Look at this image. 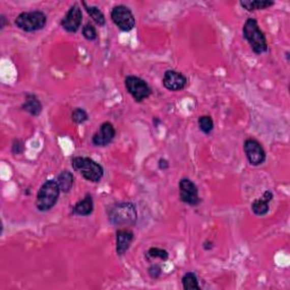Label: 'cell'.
Returning a JSON list of instances; mask_svg holds the SVG:
<instances>
[{"mask_svg":"<svg viewBox=\"0 0 290 290\" xmlns=\"http://www.w3.org/2000/svg\"><path fill=\"white\" fill-rule=\"evenodd\" d=\"M179 197H181L182 202L192 207L197 206L201 202L197 186L188 178H183L179 182Z\"/></svg>","mask_w":290,"mask_h":290,"instance_id":"9","label":"cell"},{"mask_svg":"<svg viewBox=\"0 0 290 290\" xmlns=\"http://www.w3.org/2000/svg\"><path fill=\"white\" fill-rule=\"evenodd\" d=\"M243 36L247 40L249 46L256 54H262L268 51V42L266 36L259 28L255 18H248L243 26Z\"/></svg>","mask_w":290,"mask_h":290,"instance_id":"1","label":"cell"},{"mask_svg":"<svg viewBox=\"0 0 290 290\" xmlns=\"http://www.w3.org/2000/svg\"><path fill=\"white\" fill-rule=\"evenodd\" d=\"M183 287L185 290H201L198 284V280L193 272H187L182 279Z\"/></svg>","mask_w":290,"mask_h":290,"instance_id":"20","label":"cell"},{"mask_svg":"<svg viewBox=\"0 0 290 290\" xmlns=\"http://www.w3.org/2000/svg\"><path fill=\"white\" fill-rule=\"evenodd\" d=\"M73 169L76 170L83 176L84 179L91 183H99L104 173L101 164L88 157H76L72 160Z\"/></svg>","mask_w":290,"mask_h":290,"instance_id":"2","label":"cell"},{"mask_svg":"<svg viewBox=\"0 0 290 290\" xmlns=\"http://www.w3.org/2000/svg\"><path fill=\"white\" fill-rule=\"evenodd\" d=\"M169 167V163L167 160H164V159H161L159 161V168L161 169V170H164V169H167Z\"/></svg>","mask_w":290,"mask_h":290,"instance_id":"27","label":"cell"},{"mask_svg":"<svg viewBox=\"0 0 290 290\" xmlns=\"http://www.w3.org/2000/svg\"><path fill=\"white\" fill-rule=\"evenodd\" d=\"M148 258H160L162 261H167L169 257V253L166 249L159 248V247H152L150 248L147 253Z\"/></svg>","mask_w":290,"mask_h":290,"instance_id":"22","label":"cell"},{"mask_svg":"<svg viewBox=\"0 0 290 290\" xmlns=\"http://www.w3.org/2000/svg\"><path fill=\"white\" fill-rule=\"evenodd\" d=\"M273 198V193L271 191H266L261 197L255 199L252 203V211L254 214H256L257 217H263L269 212L270 210V202Z\"/></svg>","mask_w":290,"mask_h":290,"instance_id":"14","label":"cell"},{"mask_svg":"<svg viewBox=\"0 0 290 290\" xmlns=\"http://www.w3.org/2000/svg\"><path fill=\"white\" fill-rule=\"evenodd\" d=\"M286 56H287V61H289V52H286Z\"/></svg>","mask_w":290,"mask_h":290,"instance_id":"30","label":"cell"},{"mask_svg":"<svg viewBox=\"0 0 290 290\" xmlns=\"http://www.w3.org/2000/svg\"><path fill=\"white\" fill-rule=\"evenodd\" d=\"M125 86H126L127 92L131 94L136 102H142L143 100L148 99L152 92L151 88L144 79L134 76V75H129L125 78Z\"/></svg>","mask_w":290,"mask_h":290,"instance_id":"6","label":"cell"},{"mask_svg":"<svg viewBox=\"0 0 290 290\" xmlns=\"http://www.w3.org/2000/svg\"><path fill=\"white\" fill-rule=\"evenodd\" d=\"M15 24L24 32H36L46 26L47 16L40 11L25 12L18 15L15 19Z\"/></svg>","mask_w":290,"mask_h":290,"instance_id":"5","label":"cell"},{"mask_svg":"<svg viewBox=\"0 0 290 290\" xmlns=\"http://www.w3.org/2000/svg\"><path fill=\"white\" fill-rule=\"evenodd\" d=\"M0 19H2V25H0V28L3 30L5 27V25H6V17H5L4 15H2V18Z\"/></svg>","mask_w":290,"mask_h":290,"instance_id":"29","label":"cell"},{"mask_svg":"<svg viewBox=\"0 0 290 290\" xmlns=\"http://www.w3.org/2000/svg\"><path fill=\"white\" fill-rule=\"evenodd\" d=\"M244 151L246 154L248 162L254 167L261 166L262 163L266 162L267 154L262 144L255 138H247L244 142Z\"/></svg>","mask_w":290,"mask_h":290,"instance_id":"8","label":"cell"},{"mask_svg":"<svg viewBox=\"0 0 290 290\" xmlns=\"http://www.w3.org/2000/svg\"><path fill=\"white\" fill-rule=\"evenodd\" d=\"M163 86L169 91H181L187 84V78L184 74L177 71H167L163 75Z\"/></svg>","mask_w":290,"mask_h":290,"instance_id":"12","label":"cell"},{"mask_svg":"<svg viewBox=\"0 0 290 290\" xmlns=\"http://www.w3.org/2000/svg\"><path fill=\"white\" fill-rule=\"evenodd\" d=\"M83 19L82 9L79 8L78 5L75 4L74 6L69 8L67 14L65 15V17L62 21V26L64 30H66L69 33H75L78 31V28L81 27Z\"/></svg>","mask_w":290,"mask_h":290,"instance_id":"10","label":"cell"},{"mask_svg":"<svg viewBox=\"0 0 290 290\" xmlns=\"http://www.w3.org/2000/svg\"><path fill=\"white\" fill-rule=\"evenodd\" d=\"M94 204H93V198L90 194L85 195V197L81 201L75 204V207L73 208V213L76 214L79 217H88L93 212Z\"/></svg>","mask_w":290,"mask_h":290,"instance_id":"15","label":"cell"},{"mask_svg":"<svg viewBox=\"0 0 290 290\" xmlns=\"http://www.w3.org/2000/svg\"><path fill=\"white\" fill-rule=\"evenodd\" d=\"M22 109L27 111L30 114H32V116L37 117L42 112V104L37 96H34V94H27L26 98H25Z\"/></svg>","mask_w":290,"mask_h":290,"instance_id":"16","label":"cell"},{"mask_svg":"<svg viewBox=\"0 0 290 290\" xmlns=\"http://www.w3.org/2000/svg\"><path fill=\"white\" fill-rule=\"evenodd\" d=\"M82 5L85 7V11L88 12V14L98 25H100V26L106 25V17H104L103 13L97 6H88V4L85 2H83Z\"/></svg>","mask_w":290,"mask_h":290,"instance_id":"19","label":"cell"},{"mask_svg":"<svg viewBox=\"0 0 290 290\" xmlns=\"http://www.w3.org/2000/svg\"><path fill=\"white\" fill-rule=\"evenodd\" d=\"M72 119L74 123L76 124H83L89 121V114L82 108H76L72 113Z\"/></svg>","mask_w":290,"mask_h":290,"instance_id":"23","label":"cell"},{"mask_svg":"<svg viewBox=\"0 0 290 290\" xmlns=\"http://www.w3.org/2000/svg\"><path fill=\"white\" fill-rule=\"evenodd\" d=\"M198 127L206 135L211 134V132L213 131V128H214V123L212 121V118L210 116L199 117L198 118Z\"/></svg>","mask_w":290,"mask_h":290,"instance_id":"21","label":"cell"},{"mask_svg":"<svg viewBox=\"0 0 290 290\" xmlns=\"http://www.w3.org/2000/svg\"><path fill=\"white\" fill-rule=\"evenodd\" d=\"M61 188L57 181L50 179L44 183L41 187H40L37 196L36 206L39 211L46 212L49 211L50 209H52L56 206L61 195Z\"/></svg>","mask_w":290,"mask_h":290,"instance_id":"3","label":"cell"},{"mask_svg":"<svg viewBox=\"0 0 290 290\" xmlns=\"http://www.w3.org/2000/svg\"><path fill=\"white\" fill-rule=\"evenodd\" d=\"M83 36L84 38L89 40V41H94L98 38V33H97V30L96 27L93 26L92 24H86L85 26L83 27Z\"/></svg>","mask_w":290,"mask_h":290,"instance_id":"24","label":"cell"},{"mask_svg":"<svg viewBox=\"0 0 290 290\" xmlns=\"http://www.w3.org/2000/svg\"><path fill=\"white\" fill-rule=\"evenodd\" d=\"M111 19L114 25L124 32L132 31L135 27V23H136L131 9L124 6V5H118V6L112 8Z\"/></svg>","mask_w":290,"mask_h":290,"instance_id":"7","label":"cell"},{"mask_svg":"<svg viewBox=\"0 0 290 290\" xmlns=\"http://www.w3.org/2000/svg\"><path fill=\"white\" fill-rule=\"evenodd\" d=\"M116 136V129L111 123H103L100 128L94 133L92 137V143L96 147H107L113 141Z\"/></svg>","mask_w":290,"mask_h":290,"instance_id":"11","label":"cell"},{"mask_svg":"<svg viewBox=\"0 0 290 290\" xmlns=\"http://www.w3.org/2000/svg\"><path fill=\"white\" fill-rule=\"evenodd\" d=\"M116 236V252L119 256H123L131 247L134 241V233L129 229H119Z\"/></svg>","mask_w":290,"mask_h":290,"instance_id":"13","label":"cell"},{"mask_svg":"<svg viewBox=\"0 0 290 290\" xmlns=\"http://www.w3.org/2000/svg\"><path fill=\"white\" fill-rule=\"evenodd\" d=\"M148 272H149V276L152 279H158L160 276H161L162 269L161 267L158 266V264H152V266L149 268Z\"/></svg>","mask_w":290,"mask_h":290,"instance_id":"25","label":"cell"},{"mask_svg":"<svg viewBox=\"0 0 290 290\" xmlns=\"http://www.w3.org/2000/svg\"><path fill=\"white\" fill-rule=\"evenodd\" d=\"M274 3L271 0H243L241 2V6L248 12L261 11L273 6Z\"/></svg>","mask_w":290,"mask_h":290,"instance_id":"17","label":"cell"},{"mask_svg":"<svg viewBox=\"0 0 290 290\" xmlns=\"http://www.w3.org/2000/svg\"><path fill=\"white\" fill-rule=\"evenodd\" d=\"M203 247H204V249H207V251H208V249H211L212 248V243L211 242H206V243H204Z\"/></svg>","mask_w":290,"mask_h":290,"instance_id":"28","label":"cell"},{"mask_svg":"<svg viewBox=\"0 0 290 290\" xmlns=\"http://www.w3.org/2000/svg\"><path fill=\"white\" fill-rule=\"evenodd\" d=\"M109 220L113 226H131L137 220V211L129 202L118 203L109 211Z\"/></svg>","mask_w":290,"mask_h":290,"instance_id":"4","label":"cell"},{"mask_svg":"<svg viewBox=\"0 0 290 290\" xmlns=\"http://www.w3.org/2000/svg\"><path fill=\"white\" fill-rule=\"evenodd\" d=\"M24 143L21 141V139H14L13 145H12V152L14 154H21L24 152Z\"/></svg>","mask_w":290,"mask_h":290,"instance_id":"26","label":"cell"},{"mask_svg":"<svg viewBox=\"0 0 290 290\" xmlns=\"http://www.w3.org/2000/svg\"><path fill=\"white\" fill-rule=\"evenodd\" d=\"M57 183L59 185V188L64 193H68L71 191L74 185V175L69 170H64L57 178Z\"/></svg>","mask_w":290,"mask_h":290,"instance_id":"18","label":"cell"}]
</instances>
